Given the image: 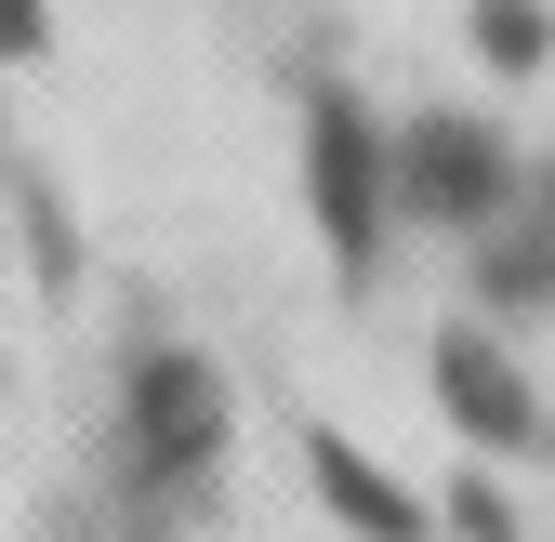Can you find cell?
I'll return each mask as SVG.
<instances>
[{
	"mask_svg": "<svg viewBox=\"0 0 555 542\" xmlns=\"http://www.w3.org/2000/svg\"><path fill=\"white\" fill-rule=\"evenodd\" d=\"M384 198H397V146H384L344 93H318V106H305V212H318L331 264H371V251H384Z\"/></svg>",
	"mask_w": 555,
	"mask_h": 542,
	"instance_id": "1",
	"label": "cell"
},
{
	"mask_svg": "<svg viewBox=\"0 0 555 542\" xmlns=\"http://www.w3.org/2000/svg\"><path fill=\"white\" fill-rule=\"evenodd\" d=\"M503 198H516V159H503L476 119H410V132H397V212H424V225H490Z\"/></svg>",
	"mask_w": 555,
	"mask_h": 542,
	"instance_id": "2",
	"label": "cell"
},
{
	"mask_svg": "<svg viewBox=\"0 0 555 542\" xmlns=\"http://www.w3.org/2000/svg\"><path fill=\"white\" fill-rule=\"evenodd\" d=\"M132 450L159 463V477H198V463L225 450V384L198 345H146L132 358Z\"/></svg>",
	"mask_w": 555,
	"mask_h": 542,
	"instance_id": "3",
	"label": "cell"
},
{
	"mask_svg": "<svg viewBox=\"0 0 555 542\" xmlns=\"http://www.w3.org/2000/svg\"><path fill=\"white\" fill-rule=\"evenodd\" d=\"M305 463H318V503H331L344 529H358V542H424V503H410V490L384 477L371 450H344V437H305Z\"/></svg>",
	"mask_w": 555,
	"mask_h": 542,
	"instance_id": "4",
	"label": "cell"
},
{
	"mask_svg": "<svg viewBox=\"0 0 555 542\" xmlns=\"http://www.w3.org/2000/svg\"><path fill=\"white\" fill-rule=\"evenodd\" d=\"M437 397H450V424H463V437H503V450L529 437V384H516L490 345H476V331H450V345H437Z\"/></svg>",
	"mask_w": 555,
	"mask_h": 542,
	"instance_id": "5",
	"label": "cell"
},
{
	"mask_svg": "<svg viewBox=\"0 0 555 542\" xmlns=\"http://www.w3.org/2000/svg\"><path fill=\"white\" fill-rule=\"evenodd\" d=\"M476 53H490V66H542L555 14H542V0H476Z\"/></svg>",
	"mask_w": 555,
	"mask_h": 542,
	"instance_id": "6",
	"label": "cell"
},
{
	"mask_svg": "<svg viewBox=\"0 0 555 542\" xmlns=\"http://www.w3.org/2000/svg\"><path fill=\"white\" fill-rule=\"evenodd\" d=\"M0 53H14V66L40 53V0H0Z\"/></svg>",
	"mask_w": 555,
	"mask_h": 542,
	"instance_id": "7",
	"label": "cell"
}]
</instances>
